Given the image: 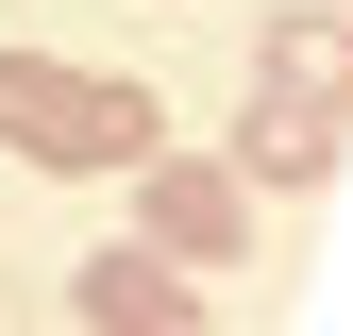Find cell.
<instances>
[{"mask_svg": "<svg viewBox=\"0 0 353 336\" xmlns=\"http://www.w3.org/2000/svg\"><path fill=\"white\" fill-rule=\"evenodd\" d=\"M320 168H336V118L286 101V84H252V118H236V185H320Z\"/></svg>", "mask_w": 353, "mask_h": 336, "instance_id": "obj_4", "label": "cell"}, {"mask_svg": "<svg viewBox=\"0 0 353 336\" xmlns=\"http://www.w3.org/2000/svg\"><path fill=\"white\" fill-rule=\"evenodd\" d=\"M236 235H252V185H236V168H202V151H152V168H135V252L236 269Z\"/></svg>", "mask_w": 353, "mask_h": 336, "instance_id": "obj_2", "label": "cell"}, {"mask_svg": "<svg viewBox=\"0 0 353 336\" xmlns=\"http://www.w3.org/2000/svg\"><path fill=\"white\" fill-rule=\"evenodd\" d=\"M0 151L101 185V168H152V151H168V101L118 84V67H34V51H0Z\"/></svg>", "mask_w": 353, "mask_h": 336, "instance_id": "obj_1", "label": "cell"}, {"mask_svg": "<svg viewBox=\"0 0 353 336\" xmlns=\"http://www.w3.org/2000/svg\"><path fill=\"white\" fill-rule=\"evenodd\" d=\"M68 319L84 336H202V286L168 269V252H84V269H68Z\"/></svg>", "mask_w": 353, "mask_h": 336, "instance_id": "obj_3", "label": "cell"}, {"mask_svg": "<svg viewBox=\"0 0 353 336\" xmlns=\"http://www.w3.org/2000/svg\"><path fill=\"white\" fill-rule=\"evenodd\" d=\"M270 84L336 118V101H353V17H286V34H270Z\"/></svg>", "mask_w": 353, "mask_h": 336, "instance_id": "obj_5", "label": "cell"}]
</instances>
